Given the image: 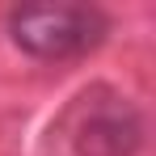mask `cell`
Wrapping results in <instances>:
<instances>
[{
    "label": "cell",
    "mask_w": 156,
    "mask_h": 156,
    "mask_svg": "<svg viewBox=\"0 0 156 156\" xmlns=\"http://www.w3.org/2000/svg\"><path fill=\"white\" fill-rule=\"evenodd\" d=\"M110 21L101 9L76 4H26L9 13V38L34 59H76L101 47Z\"/></svg>",
    "instance_id": "6da1fadb"
},
{
    "label": "cell",
    "mask_w": 156,
    "mask_h": 156,
    "mask_svg": "<svg viewBox=\"0 0 156 156\" xmlns=\"http://www.w3.org/2000/svg\"><path fill=\"white\" fill-rule=\"evenodd\" d=\"M105 101H89L76 118L72 148L76 156H135L144 144V118L127 97L101 93Z\"/></svg>",
    "instance_id": "7a4b0ae2"
}]
</instances>
